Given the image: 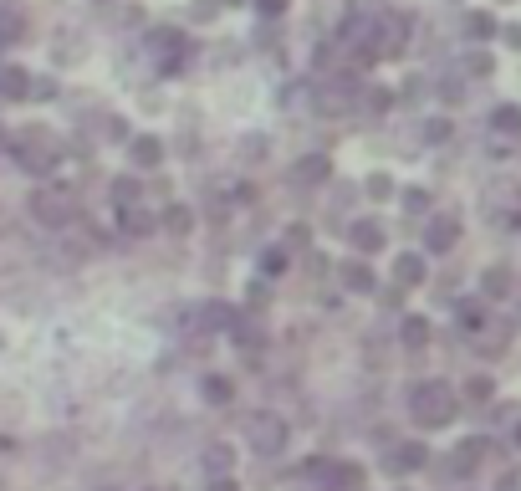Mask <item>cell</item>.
Listing matches in <instances>:
<instances>
[{
    "instance_id": "3957f363",
    "label": "cell",
    "mask_w": 521,
    "mask_h": 491,
    "mask_svg": "<svg viewBox=\"0 0 521 491\" xmlns=\"http://www.w3.org/2000/svg\"><path fill=\"white\" fill-rule=\"evenodd\" d=\"M31 215H36V220H47V225H61V220H72V195H67V189H36V200H31Z\"/></svg>"
},
{
    "instance_id": "4fadbf2b",
    "label": "cell",
    "mask_w": 521,
    "mask_h": 491,
    "mask_svg": "<svg viewBox=\"0 0 521 491\" xmlns=\"http://www.w3.org/2000/svg\"><path fill=\"white\" fill-rule=\"evenodd\" d=\"M496 128H501V134H521V108H501L496 113Z\"/></svg>"
},
{
    "instance_id": "9c48e42d",
    "label": "cell",
    "mask_w": 521,
    "mask_h": 491,
    "mask_svg": "<svg viewBox=\"0 0 521 491\" xmlns=\"http://www.w3.org/2000/svg\"><path fill=\"white\" fill-rule=\"evenodd\" d=\"M205 399H210V404H230V399H235L230 379H205Z\"/></svg>"
},
{
    "instance_id": "52a82bcc",
    "label": "cell",
    "mask_w": 521,
    "mask_h": 491,
    "mask_svg": "<svg viewBox=\"0 0 521 491\" xmlns=\"http://www.w3.org/2000/svg\"><path fill=\"white\" fill-rule=\"evenodd\" d=\"M353 246L358 251H378L383 246V230L378 225H353Z\"/></svg>"
},
{
    "instance_id": "e0dca14e",
    "label": "cell",
    "mask_w": 521,
    "mask_h": 491,
    "mask_svg": "<svg viewBox=\"0 0 521 491\" xmlns=\"http://www.w3.org/2000/svg\"><path fill=\"white\" fill-rule=\"evenodd\" d=\"M424 328H429L424 317H409V323H404V343H414V348H419V343H424Z\"/></svg>"
},
{
    "instance_id": "7c38bea8",
    "label": "cell",
    "mask_w": 521,
    "mask_h": 491,
    "mask_svg": "<svg viewBox=\"0 0 521 491\" xmlns=\"http://www.w3.org/2000/svg\"><path fill=\"white\" fill-rule=\"evenodd\" d=\"M0 88H6V97H26V72H6V77H0Z\"/></svg>"
},
{
    "instance_id": "7402d4cb",
    "label": "cell",
    "mask_w": 521,
    "mask_h": 491,
    "mask_svg": "<svg viewBox=\"0 0 521 491\" xmlns=\"http://www.w3.org/2000/svg\"><path fill=\"white\" fill-rule=\"evenodd\" d=\"M516 435H521V430H516Z\"/></svg>"
},
{
    "instance_id": "ffe728a7",
    "label": "cell",
    "mask_w": 521,
    "mask_h": 491,
    "mask_svg": "<svg viewBox=\"0 0 521 491\" xmlns=\"http://www.w3.org/2000/svg\"><path fill=\"white\" fill-rule=\"evenodd\" d=\"M215 491H235V481H230V476H220V481H215Z\"/></svg>"
},
{
    "instance_id": "5b68a950",
    "label": "cell",
    "mask_w": 521,
    "mask_h": 491,
    "mask_svg": "<svg viewBox=\"0 0 521 491\" xmlns=\"http://www.w3.org/2000/svg\"><path fill=\"white\" fill-rule=\"evenodd\" d=\"M297 179H301V184H322V179H328V159H317V154L301 159V164H297Z\"/></svg>"
},
{
    "instance_id": "30bf717a",
    "label": "cell",
    "mask_w": 521,
    "mask_h": 491,
    "mask_svg": "<svg viewBox=\"0 0 521 491\" xmlns=\"http://www.w3.org/2000/svg\"><path fill=\"white\" fill-rule=\"evenodd\" d=\"M20 31H26V20H20L16 11H0V41H16Z\"/></svg>"
},
{
    "instance_id": "8fae6325",
    "label": "cell",
    "mask_w": 521,
    "mask_h": 491,
    "mask_svg": "<svg viewBox=\"0 0 521 491\" xmlns=\"http://www.w3.org/2000/svg\"><path fill=\"white\" fill-rule=\"evenodd\" d=\"M399 282H424V261H419V256H404V261H399Z\"/></svg>"
},
{
    "instance_id": "6da1fadb",
    "label": "cell",
    "mask_w": 521,
    "mask_h": 491,
    "mask_svg": "<svg viewBox=\"0 0 521 491\" xmlns=\"http://www.w3.org/2000/svg\"><path fill=\"white\" fill-rule=\"evenodd\" d=\"M409 404H414V415H419L424 425H445V420L455 415V394H450V384H419Z\"/></svg>"
},
{
    "instance_id": "ba28073f",
    "label": "cell",
    "mask_w": 521,
    "mask_h": 491,
    "mask_svg": "<svg viewBox=\"0 0 521 491\" xmlns=\"http://www.w3.org/2000/svg\"><path fill=\"white\" fill-rule=\"evenodd\" d=\"M450 241H455V220H434L429 225V251H450Z\"/></svg>"
},
{
    "instance_id": "5bb4252c",
    "label": "cell",
    "mask_w": 521,
    "mask_h": 491,
    "mask_svg": "<svg viewBox=\"0 0 521 491\" xmlns=\"http://www.w3.org/2000/svg\"><path fill=\"white\" fill-rule=\"evenodd\" d=\"M123 230H128V236H143V230H148V215H138V210L128 205V210H123Z\"/></svg>"
},
{
    "instance_id": "d6986e66",
    "label": "cell",
    "mask_w": 521,
    "mask_h": 491,
    "mask_svg": "<svg viewBox=\"0 0 521 491\" xmlns=\"http://www.w3.org/2000/svg\"><path fill=\"white\" fill-rule=\"evenodd\" d=\"M260 11H266V16H281V11H287V0H260Z\"/></svg>"
},
{
    "instance_id": "44dd1931",
    "label": "cell",
    "mask_w": 521,
    "mask_h": 491,
    "mask_svg": "<svg viewBox=\"0 0 521 491\" xmlns=\"http://www.w3.org/2000/svg\"><path fill=\"white\" fill-rule=\"evenodd\" d=\"M0 143H6V134H0Z\"/></svg>"
},
{
    "instance_id": "277c9868",
    "label": "cell",
    "mask_w": 521,
    "mask_h": 491,
    "mask_svg": "<svg viewBox=\"0 0 521 491\" xmlns=\"http://www.w3.org/2000/svg\"><path fill=\"white\" fill-rule=\"evenodd\" d=\"M159 159H164L159 138H133V164H138V169H154Z\"/></svg>"
},
{
    "instance_id": "2e32d148",
    "label": "cell",
    "mask_w": 521,
    "mask_h": 491,
    "mask_svg": "<svg viewBox=\"0 0 521 491\" xmlns=\"http://www.w3.org/2000/svg\"><path fill=\"white\" fill-rule=\"evenodd\" d=\"M164 225L174 230V236H184V230H189V210H179V205H174L169 215H164Z\"/></svg>"
},
{
    "instance_id": "9a60e30c",
    "label": "cell",
    "mask_w": 521,
    "mask_h": 491,
    "mask_svg": "<svg viewBox=\"0 0 521 491\" xmlns=\"http://www.w3.org/2000/svg\"><path fill=\"white\" fill-rule=\"evenodd\" d=\"M205 323H215V328H230V323H235V312H230V307H220V302H210V307H205Z\"/></svg>"
},
{
    "instance_id": "7a4b0ae2",
    "label": "cell",
    "mask_w": 521,
    "mask_h": 491,
    "mask_svg": "<svg viewBox=\"0 0 521 491\" xmlns=\"http://www.w3.org/2000/svg\"><path fill=\"white\" fill-rule=\"evenodd\" d=\"M251 445H256L260 456L287 451V420H276V415H256V420H251Z\"/></svg>"
},
{
    "instance_id": "ac0fdd59",
    "label": "cell",
    "mask_w": 521,
    "mask_h": 491,
    "mask_svg": "<svg viewBox=\"0 0 521 491\" xmlns=\"http://www.w3.org/2000/svg\"><path fill=\"white\" fill-rule=\"evenodd\" d=\"M210 471H215V476L230 471V451H225V445H215V451H210Z\"/></svg>"
},
{
    "instance_id": "8992f818",
    "label": "cell",
    "mask_w": 521,
    "mask_h": 491,
    "mask_svg": "<svg viewBox=\"0 0 521 491\" xmlns=\"http://www.w3.org/2000/svg\"><path fill=\"white\" fill-rule=\"evenodd\" d=\"M342 282L353 287V292H368V287H373V271H368L363 261H347V266H342Z\"/></svg>"
}]
</instances>
